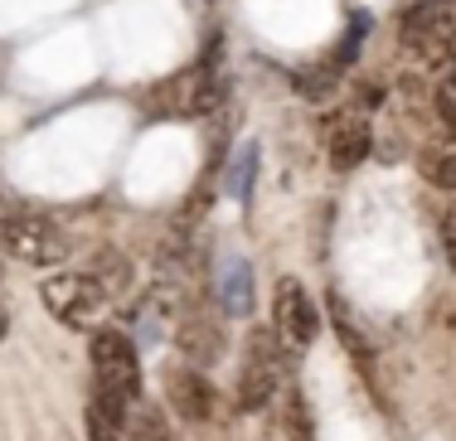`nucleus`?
<instances>
[{
  "instance_id": "nucleus-1",
  "label": "nucleus",
  "mask_w": 456,
  "mask_h": 441,
  "mask_svg": "<svg viewBox=\"0 0 456 441\" xmlns=\"http://www.w3.org/2000/svg\"><path fill=\"white\" fill-rule=\"evenodd\" d=\"M93 373H97V403L122 422L126 407L141 397V364L136 344L122 330H97L93 335Z\"/></svg>"
},
{
  "instance_id": "nucleus-2",
  "label": "nucleus",
  "mask_w": 456,
  "mask_h": 441,
  "mask_svg": "<svg viewBox=\"0 0 456 441\" xmlns=\"http://www.w3.org/2000/svg\"><path fill=\"white\" fill-rule=\"evenodd\" d=\"M39 296H45L49 316L59 320V325H69V330H88L107 306V292L97 286L93 272H53Z\"/></svg>"
},
{
  "instance_id": "nucleus-3",
  "label": "nucleus",
  "mask_w": 456,
  "mask_h": 441,
  "mask_svg": "<svg viewBox=\"0 0 456 441\" xmlns=\"http://www.w3.org/2000/svg\"><path fill=\"white\" fill-rule=\"evenodd\" d=\"M281 373H287V354L277 349V335L253 330V340H248V359H243V373H238V407H248V413L267 407V403L277 397Z\"/></svg>"
},
{
  "instance_id": "nucleus-4",
  "label": "nucleus",
  "mask_w": 456,
  "mask_h": 441,
  "mask_svg": "<svg viewBox=\"0 0 456 441\" xmlns=\"http://www.w3.org/2000/svg\"><path fill=\"white\" fill-rule=\"evenodd\" d=\"M0 243L15 262H29V267H53L69 257V238L49 219H35V213H10L0 223Z\"/></svg>"
},
{
  "instance_id": "nucleus-5",
  "label": "nucleus",
  "mask_w": 456,
  "mask_h": 441,
  "mask_svg": "<svg viewBox=\"0 0 456 441\" xmlns=\"http://www.w3.org/2000/svg\"><path fill=\"white\" fill-rule=\"evenodd\" d=\"M273 320H277V340L287 349H311L321 335V310L311 292L297 282V277H281L277 282V301H273Z\"/></svg>"
},
{
  "instance_id": "nucleus-6",
  "label": "nucleus",
  "mask_w": 456,
  "mask_h": 441,
  "mask_svg": "<svg viewBox=\"0 0 456 441\" xmlns=\"http://www.w3.org/2000/svg\"><path fill=\"white\" fill-rule=\"evenodd\" d=\"M456 39V25H452V10L447 5H432V0H418V5L403 15V49L418 53L422 63H442L447 59Z\"/></svg>"
},
{
  "instance_id": "nucleus-7",
  "label": "nucleus",
  "mask_w": 456,
  "mask_h": 441,
  "mask_svg": "<svg viewBox=\"0 0 456 441\" xmlns=\"http://www.w3.org/2000/svg\"><path fill=\"white\" fill-rule=\"evenodd\" d=\"M369 150H374V132H369L364 112L340 107V112L325 116V156H330L335 170H354Z\"/></svg>"
},
{
  "instance_id": "nucleus-8",
  "label": "nucleus",
  "mask_w": 456,
  "mask_h": 441,
  "mask_svg": "<svg viewBox=\"0 0 456 441\" xmlns=\"http://www.w3.org/2000/svg\"><path fill=\"white\" fill-rule=\"evenodd\" d=\"M166 397L184 422H214V413H219V393H214V383L194 364H175L166 373Z\"/></svg>"
},
{
  "instance_id": "nucleus-9",
  "label": "nucleus",
  "mask_w": 456,
  "mask_h": 441,
  "mask_svg": "<svg viewBox=\"0 0 456 441\" xmlns=\"http://www.w3.org/2000/svg\"><path fill=\"white\" fill-rule=\"evenodd\" d=\"M175 344H180L184 364H194V369L224 359V330H219V320H209V316H184L175 325Z\"/></svg>"
},
{
  "instance_id": "nucleus-10",
  "label": "nucleus",
  "mask_w": 456,
  "mask_h": 441,
  "mask_svg": "<svg viewBox=\"0 0 456 441\" xmlns=\"http://www.w3.org/2000/svg\"><path fill=\"white\" fill-rule=\"evenodd\" d=\"M219 306L228 316H248L253 310V267L243 257H228L219 267Z\"/></svg>"
},
{
  "instance_id": "nucleus-11",
  "label": "nucleus",
  "mask_w": 456,
  "mask_h": 441,
  "mask_svg": "<svg viewBox=\"0 0 456 441\" xmlns=\"http://www.w3.org/2000/svg\"><path fill=\"white\" fill-rule=\"evenodd\" d=\"M122 432H126V441H170V422L156 403H141L136 397L122 417Z\"/></svg>"
},
{
  "instance_id": "nucleus-12",
  "label": "nucleus",
  "mask_w": 456,
  "mask_h": 441,
  "mask_svg": "<svg viewBox=\"0 0 456 441\" xmlns=\"http://www.w3.org/2000/svg\"><path fill=\"white\" fill-rule=\"evenodd\" d=\"M422 175L437 189H456V136H442L422 150Z\"/></svg>"
},
{
  "instance_id": "nucleus-13",
  "label": "nucleus",
  "mask_w": 456,
  "mask_h": 441,
  "mask_svg": "<svg viewBox=\"0 0 456 441\" xmlns=\"http://www.w3.org/2000/svg\"><path fill=\"white\" fill-rule=\"evenodd\" d=\"M93 277H97V286H102L107 296H117V292H126V282H132V262H126L117 247H97L93 253Z\"/></svg>"
},
{
  "instance_id": "nucleus-14",
  "label": "nucleus",
  "mask_w": 456,
  "mask_h": 441,
  "mask_svg": "<svg viewBox=\"0 0 456 441\" xmlns=\"http://www.w3.org/2000/svg\"><path fill=\"white\" fill-rule=\"evenodd\" d=\"M253 180H257V141H243V146H238V156L228 160L224 189L233 199H248V195H253Z\"/></svg>"
},
{
  "instance_id": "nucleus-15",
  "label": "nucleus",
  "mask_w": 456,
  "mask_h": 441,
  "mask_svg": "<svg viewBox=\"0 0 456 441\" xmlns=\"http://www.w3.org/2000/svg\"><path fill=\"white\" fill-rule=\"evenodd\" d=\"M88 441H126V432H122V422H117L112 413H107L102 403H88Z\"/></svg>"
},
{
  "instance_id": "nucleus-16",
  "label": "nucleus",
  "mask_w": 456,
  "mask_h": 441,
  "mask_svg": "<svg viewBox=\"0 0 456 441\" xmlns=\"http://www.w3.org/2000/svg\"><path fill=\"white\" fill-rule=\"evenodd\" d=\"M297 88L306 92V98H325V92L335 88V68H316V73H301Z\"/></svg>"
},
{
  "instance_id": "nucleus-17",
  "label": "nucleus",
  "mask_w": 456,
  "mask_h": 441,
  "mask_svg": "<svg viewBox=\"0 0 456 441\" xmlns=\"http://www.w3.org/2000/svg\"><path fill=\"white\" fill-rule=\"evenodd\" d=\"M437 112H442V122H447V126H456V68L437 83Z\"/></svg>"
},
{
  "instance_id": "nucleus-18",
  "label": "nucleus",
  "mask_w": 456,
  "mask_h": 441,
  "mask_svg": "<svg viewBox=\"0 0 456 441\" xmlns=\"http://www.w3.org/2000/svg\"><path fill=\"white\" fill-rule=\"evenodd\" d=\"M442 247H447V262L456 267V204L447 209V219H442Z\"/></svg>"
},
{
  "instance_id": "nucleus-19",
  "label": "nucleus",
  "mask_w": 456,
  "mask_h": 441,
  "mask_svg": "<svg viewBox=\"0 0 456 441\" xmlns=\"http://www.w3.org/2000/svg\"><path fill=\"white\" fill-rule=\"evenodd\" d=\"M432 5H452V0H432Z\"/></svg>"
}]
</instances>
